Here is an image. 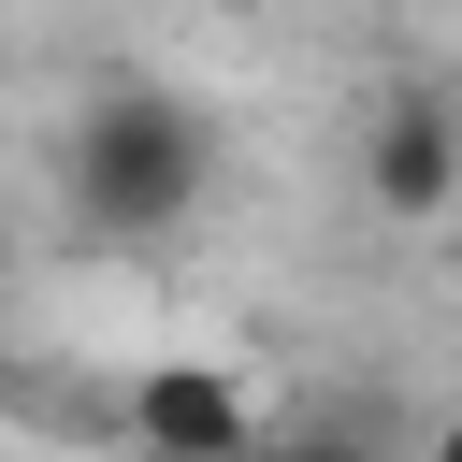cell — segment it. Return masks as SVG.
<instances>
[{
    "label": "cell",
    "mask_w": 462,
    "mask_h": 462,
    "mask_svg": "<svg viewBox=\"0 0 462 462\" xmlns=\"http://www.w3.org/2000/svg\"><path fill=\"white\" fill-rule=\"evenodd\" d=\"M217 188V116L188 87H101L58 130V202L87 245H173Z\"/></svg>",
    "instance_id": "1"
},
{
    "label": "cell",
    "mask_w": 462,
    "mask_h": 462,
    "mask_svg": "<svg viewBox=\"0 0 462 462\" xmlns=\"http://www.w3.org/2000/svg\"><path fill=\"white\" fill-rule=\"evenodd\" d=\"M361 202L404 217V231L462 217V87L448 72H404V87L361 101Z\"/></svg>",
    "instance_id": "2"
},
{
    "label": "cell",
    "mask_w": 462,
    "mask_h": 462,
    "mask_svg": "<svg viewBox=\"0 0 462 462\" xmlns=\"http://www.w3.org/2000/svg\"><path fill=\"white\" fill-rule=\"evenodd\" d=\"M116 433H130L144 462H245L274 419L245 404V375H231V361H144V375L116 390Z\"/></svg>",
    "instance_id": "3"
}]
</instances>
